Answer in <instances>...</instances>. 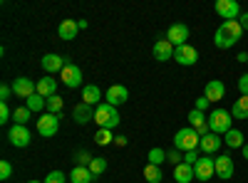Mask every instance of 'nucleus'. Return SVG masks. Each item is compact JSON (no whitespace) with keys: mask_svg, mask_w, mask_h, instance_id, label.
Instances as JSON below:
<instances>
[{"mask_svg":"<svg viewBox=\"0 0 248 183\" xmlns=\"http://www.w3.org/2000/svg\"><path fill=\"white\" fill-rule=\"evenodd\" d=\"M174 45L169 42L167 37L164 40H156L154 42V59H159V62H167V59H174Z\"/></svg>","mask_w":248,"mask_h":183,"instance_id":"dca6fc26","label":"nucleus"},{"mask_svg":"<svg viewBox=\"0 0 248 183\" xmlns=\"http://www.w3.org/2000/svg\"><path fill=\"white\" fill-rule=\"evenodd\" d=\"M60 79L65 82L70 89H75V87H79L82 84V70L75 65V62H67L65 65V70L60 72Z\"/></svg>","mask_w":248,"mask_h":183,"instance_id":"1a4fd4ad","label":"nucleus"},{"mask_svg":"<svg viewBox=\"0 0 248 183\" xmlns=\"http://www.w3.org/2000/svg\"><path fill=\"white\" fill-rule=\"evenodd\" d=\"M94 121L99 124V129L114 131V127H119V112H117V107L107 104V101H102L99 107H94Z\"/></svg>","mask_w":248,"mask_h":183,"instance_id":"f03ea898","label":"nucleus"},{"mask_svg":"<svg viewBox=\"0 0 248 183\" xmlns=\"http://www.w3.org/2000/svg\"><path fill=\"white\" fill-rule=\"evenodd\" d=\"M77 32H79V25L75 23V20H62L60 28H57L60 40H75V37H77Z\"/></svg>","mask_w":248,"mask_h":183,"instance_id":"4be33fe9","label":"nucleus"},{"mask_svg":"<svg viewBox=\"0 0 248 183\" xmlns=\"http://www.w3.org/2000/svg\"><path fill=\"white\" fill-rule=\"evenodd\" d=\"M199 144H201V136H199L196 129H191V127L179 129L176 136H174V149H179V151H184V154H186V151H196Z\"/></svg>","mask_w":248,"mask_h":183,"instance_id":"7ed1b4c3","label":"nucleus"},{"mask_svg":"<svg viewBox=\"0 0 248 183\" xmlns=\"http://www.w3.org/2000/svg\"><path fill=\"white\" fill-rule=\"evenodd\" d=\"M92 178L94 176H92V171L87 166H75L72 173H70V183H90Z\"/></svg>","mask_w":248,"mask_h":183,"instance_id":"393cba45","label":"nucleus"},{"mask_svg":"<svg viewBox=\"0 0 248 183\" xmlns=\"http://www.w3.org/2000/svg\"><path fill=\"white\" fill-rule=\"evenodd\" d=\"M233 119H248V97H241L233 101V109H231Z\"/></svg>","mask_w":248,"mask_h":183,"instance_id":"cd10ccee","label":"nucleus"},{"mask_svg":"<svg viewBox=\"0 0 248 183\" xmlns=\"http://www.w3.org/2000/svg\"><path fill=\"white\" fill-rule=\"evenodd\" d=\"M62 107H65V104H62V99H60L57 94L47 99V114H55V116H60V114H62Z\"/></svg>","mask_w":248,"mask_h":183,"instance_id":"2f4dec72","label":"nucleus"},{"mask_svg":"<svg viewBox=\"0 0 248 183\" xmlns=\"http://www.w3.org/2000/svg\"><path fill=\"white\" fill-rule=\"evenodd\" d=\"M30 116H32V112L28 109V107H17L15 112H13V119H15V124H28V121H30Z\"/></svg>","mask_w":248,"mask_h":183,"instance_id":"c756f323","label":"nucleus"},{"mask_svg":"<svg viewBox=\"0 0 248 183\" xmlns=\"http://www.w3.org/2000/svg\"><path fill=\"white\" fill-rule=\"evenodd\" d=\"M238 92H241V97H248V72L238 79Z\"/></svg>","mask_w":248,"mask_h":183,"instance_id":"a19ab883","label":"nucleus"},{"mask_svg":"<svg viewBox=\"0 0 248 183\" xmlns=\"http://www.w3.org/2000/svg\"><path fill=\"white\" fill-rule=\"evenodd\" d=\"M114 141H117V146H127V136H117Z\"/></svg>","mask_w":248,"mask_h":183,"instance_id":"a18cd8bd","label":"nucleus"},{"mask_svg":"<svg viewBox=\"0 0 248 183\" xmlns=\"http://www.w3.org/2000/svg\"><path fill=\"white\" fill-rule=\"evenodd\" d=\"M92 158H94V156H92L90 151H79V154H77V166H90Z\"/></svg>","mask_w":248,"mask_h":183,"instance_id":"4c0bfd02","label":"nucleus"},{"mask_svg":"<svg viewBox=\"0 0 248 183\" xmlns=\"http://www.w3.org/2000/svg\"><path fill=\"white\" fill-rule=\"evenodd\" d=\"M209 104H211V101L206 99V97H199V99H196V104H194V109H199V112H206V109H209Z\"/></svg>","mask_w":248,"mask_h":183,"instance_id":"37998d69","label":"nucleus"},{"mask_svg":"<svg viewBox=\"0 0 248 183\" xmlns=\"http://www.w3.org/2000/svg\"><path fill=\"white\" fill-rule=\"evenodd\" d=\"M223 94H226V84L221 82V79H211V82H206V87H203V97L211 101H221L223 99Z\"/></svg>","mask_w":248,"mask_h":183,"instance_id":"2eb2a0df","label":"nucleus"},{"mask_svg":"<svg viewBox=\"0 0 248 183\" xmlns=\"http://www.w3.org/2000/svg\"><path fill=\"white\" fill-rule=\"evenodd\" d=\"M112 139H114V134L109 131V129H99L97 134H94V141L99 146H107V144H112Z\"/></svg>","mask_w":248,"mask_h":183,"instance_id":"473e14b6","label":"nucleus"},{"mask_svg":"<svg viewBox=\"0 0 248 183\" xmlns=\"http://www.w3.org/2000/svg\"><path fill=\"white\" fill-rule=\"evenodd\" d=\"M241 154H243V158H248V144H246V146L241 149Z\"/></svg>","mask_w":248,"mask_h":183,"instance_id":"de8ad7c7","label":"nucleus"},{"mask_svg":"<svg viewBox=\"0 0 248 183\" xmlns=\"http://www.w3.org/2000/svg\"><path fill=\"white\" fill-rule=\"evenodd\" d=\"M72 119L77 121V124H87L90 119H94V109L90 104H85V101H79V104H75V109H72Z\"/></svg>","mask_w":248,"mask_h":183,"instance_id":"aec40b11","label":"nucleus"},{"mask_svg":"<svg viewBox=\"0 0 248 183\" xmlns=\"http://www.w3.org/2000/svg\"><path fill=\"white\" fill-rule=\"evenodd\" d=\"M214 164H216V176H218V178H223V181L233 178V158H231V156L221 154V156L214 158Z\"/></svg>","mask_w":248,"mask_h":183,"instance_id":"4468645a","label":"nucleus"},{"mask_svg":"<svg viewBox=\"0 0 248 183\" xmlns=\"http://www.w3.org/2000/svg\"><path fill=\"white\" fill-rule=\"evenodd\" d=\"M189 124H191V129H196V134H199V136L211 134L209 116H206L203 112H199V109H191V112H189Z\"/></svg>","mask_w":248,"mask_h":183,"instance_id":"f8f14e48","label":"nucleus"},{"mask_svg":"<svg viewBox=\"0 0 248 183\" xmlns=\"http://www.w3.org/2000/svg\"><path fill=\"white\" fill-rule=\"evenodd\" d=\"M241 35H243V28H241L238 20H226V23H221L214 32V45L218 50H229L241 40Z\"/></svg>","mask_w":248,"mask_h":183,"instance_id":"f257e3e1","label":"nucleus"},{"mask_svg":"<svg viewBox=\"0 0 248 183\" xmlns=\"http://www.w3.org/2000/svg\"><path fill=\"white\" fill-rule=\"evenodd\" d=\"M99 99H102V92H99V87L97 84H85L82 87V101H85V104H97L99 107Z\"/></svg>","mask_w":248,"mask_h":183,"instance_id":"b1692460","label":"nucleus"},{"mask_svg":"<svg viewBox=\"0 0 248 183\" xmlns=\"http://www.w3.org/2000/svg\"><path fill=\"white\" fill-rule=\"evenodd\" d=\"M60 131V116H55V114H43L37 119V134L40 136H55Z\"/></svg>","mask_w":248,"mask_h":183,"instance_id":"39448f33","label":"nucleus"},{"mask_svg":"<svg viewBox=\"0 0 248 183\" xmlns=\"http://www.w3.org/2000/svg\"><path fill=\"white\" fill-rule=\"evenodd\" d=\"M37 94H40V97H45V99L55 97V94H57V79H52V77L37 79Z\"/></svg>","mask_w":248,"mask_h":183,"instance_id":"412c9836","label":"nucleus"},{"mask_svg":"<svg viewBox=\"0 0 248 183\" xmlns=\"http://www.w3.org/2000/svg\"><path fill=\"white\" fill-rule=\"evenodd\" d=\"M167 161H171V166H179L184 161V156H181L179 149H171V151H167Z\"/></svg>","mask_w":248,"mask_h":183,"instance_id":"c9c22d12","label":"nucleus"},{"mask_svg":"<svg viewBox=\"0 0 248 183\" xmlns=\"http://www.w3.org/2000/svg\"><path fill=\"white\" fill-rule=\"evenodd\" d=\"M13 176V164L10 161H0V181H8Z\"/></svg>","mask_w":248,"mask_h":183,"instance_id":"f704fd0d","label":"nucleus"},{"mask_svg":"<svg viewBox=\"0 0 248 183\" xmlns=\"http://www.w3.org/2000/svg\"><path fill=\"white\" fill-rule=\"evenodd\" d=\"M174 59L179 65H184V67H191V65L199 62V52H196V47H191L189 42H186V45L174 50Z\"/></svg>","mask_w":248,"mask_h":183,"instance_id":"0eeeda50","label":"nucleus"},{"mask_svg":"<svg viewBox=\"0 0 248 183\" xmlns=\"http://www.w3.org/2000/svg\"><path fill=\"white\" fill-rule=\"evenodd\" d=\"M65 65H67V59L65 57H60V55H45L43 57V70L47 72V74H55V72H62L65 70Z\"/></svg>","mask_w":248,"mask_h":183,"instance_id":"6ab92c4d","label":"nucleus"},{"mask_svg":"<svg viewBox=\"0 0 248 183\" xmlns=\"http://www.w3.org/2000/svg\"><path fill=\"white\" fill-rule=\"evenodd\" d=\"M10 109H8V101H0V124H8L10 121Z\"/></svg>","mask_w":248,"mask_h":183,"instance_id":"58836bf2","label":"nucleus"},{"mask_svg":"<svg viewBox=\"0 0 248 183\" xmlns=\"http://www.w3.org/2000/svg\"><path fill=\"white\" fill-rule=\"evenodd\" d=\"M67 181V176L62 173V171H52V173H47V178H45V183H65Z\"/></svg>","mask_w":248,"mask_h":183,"instance_id":"e433bc0d","label":"nucleus"},{"mask_svg":"<svg viewBox=\"0 0 248 183\" xmlns=\"http://www.w3.org/2000/svg\"><path fill=\"white\" fill-rule=\"evenodd\" d=\"M10 94H13V84H3V87H0V101H8Z\"/></svg>","mask_w":248,"mask_h":183,"instance_id":"79ce46f5","label":"nucleus"},{"mask_svg":"<svg viewBox=\"0 0 248 183\" xmlns=\"http://www.w3.org/2000/svg\"><path fill=\"white\" fill-rule=\"evenodd\" d=\"M174 178H176V183H189V181H194L196 178V173H194V166H189V164H181L179 166H174Z\"/></svg>","mask_w":248,"mask_h":183,"instance_id":"5701e85b","label":"nucleus"},{"mask_svg":"<svg viewBox=\"0 0 248 183\" xmlns=\"http://www.w3.org/2000/svg\"><path fill=\"white\" fill-rule=\"evenodd\" d=\"M238 23H241V28H243V30H248V13H241Z\"/></svg>","mask_w":248,"mask_h":183,"instance_id":"c03bdc74","label":"nucleus"},{"mask_svg":"<svg viewBox=\"0 0 248 183\" xmlns=\"http://www.w3.org/2000/svg\"><path fill=\"white\" fill-rule=\"evenodd\" d=\"M199 151H186L184 154V164H189V166H196V161H199Z\"/></svg>","mask_w":248,"mask_h":183,"instance_id":"ea45409f","label":"nucleus"},{"mask_svg":"<svg viewBox=\"0 0 248 183\" xmlns=\"http://www.w3.org/2000/svg\"><path fill=\"white\" fill-rule=\"evenodd\" d=\"M147 158H149V164H154V166H161L164 161H167V151H161V149H152Z\"/></svg>","mask_w":248,"mask_h":183,"instance_id":"72a5a7b5","label":"nucleus"},{"mask_svg":"<svg viewBox=\"0 0 248 183\" xmlns=\"http://www.w3.org/2000/svg\"><path fill=\"white\" fill-rule=\"evenodd\" d=\"M216 13L223 17V23H226V20H238L241 17V5L236 3V0H218V3H216Z\"/></svg>","mask_w":248,"mask_h":183,"instance_id":"9d476101","label":"nucleus"},{"mask_svg":"<svg viewBox=\"0 0 248 183\" xmlns=\"http://www.w3.org/2000/svg\"><path fill=\"white\" fill-rule=\"evenodd\" d=\"M28 183H40V181H28Z\"/></svg>","mask_w":248,"mask_h":183,"instance_id":"09e8293b","label":"nucleus"},{"mask_svg":"<svg viewBox=\"0 0 248 183\" xmlns=\"http://www.w3.org/2000/svg\"><path fill=\"white\" fill-rule=\"evenodd\" d=\"M8 139H10V144H13V146H17V149H25V146L30 144L32 134H30V129H28V127H23V124H15V127H10Z\"/></svg>","mask_w":248,"mask_h":183,"instance_id":"423d86ee","label":"nucleus"},{"mask_svg":"<svg viewBox=\"0 0 248 183\" xmlns=\"http://www.w3.org/2000/svg\"><path fill=\"white\" fill-rule=\"evenodd\" d=\"M226 139H223V144L229 146V149H243L246 146V141H243V134L238 131V129H231L229 134H223Z\"/></svg>","mask_w":248,"mask_h":183,"instance_id":"a878e982","label":"nucleus"},{"mask_svg":"<svg viewBox=\"0 0 248 183\" xmlns=\"http://www.w3.org/2000/svg\"><path fill=\"white\" fill-rule=\"evenodd\" d=\"M194 173H196L199 181H209V178H214V176H216V164H214V158H209V156L199 158V161H196V166H194Z\"/></svg>","mask_w":248,"mask_h":183,"instance_id":"ddd939ff","label":"nucleus"},{"mask_svg":"<svg viewBox=\"0 0 248 183\" xmlns=\"http://www.w3.org/2000/svg\"><path fill=\"white\" fill-rule=\"evenodd\" d=\"M35 92H37V82H32V79H28V77H17L13 82V94L20 97V99H28Z\"/></svg>","mask_w":248,"mask_h":183,"instance_id":"9b49d317","label":"nucleus"},{"mask_svg":"<svg viewBox=\"0 0 248 183\" xmlns=\"http://www.w3.org/2000/svg\"><path fill=\"white\" fill-rule=\"evenodd\" d=\"M144 178H147L149 183H161V169L159 166H154V164H149L147 169H144Z\"/></svg>","mask_w":248,"mask_h":183,"instance_id":"c85d7f7f","label":"nucleus"},{"mask_svg":"<svg viewBox=\"0 0 248 183\" xmlns=\"http://www.w3.org/2000/svg\"><path fill=\"white\" fill-rule=\"evenodd\" d=\"M25 107H28L32 114H35V112H43V109H47V99H45V97H40V94L35 92L32 97L25 99Z\"/></svg>","mask_w":248,"mask_h":183,"instance_id":"bb28decb","label":"nucleus"},{"mask_svg":"<svg viewBox=\"0 0 248 183\" xmlns=\"http://www.w3.org/2000/svg\"><path fill=\"white\" fill-rule=\"evenodd\" d=\"M105 99H107V104L119 107V104H124V101L129 99V92H127V87H122V84H112V87L107 89Z\"/></svg>","mask_w":248,"mask_h":183,"instance_id":"a211bd4d","label":"nucleus"},{"mask_svg":"<svg viewBox=\"0 0 248 183\" xmlns=\"http://www.w3.org/2000/svg\"><path fill=\"white\" fill-rule=\"evenodd\" d=\"M246 65H248V62H246Z\"/></svg>","mask_w":248,"mask_h":183,"instance_id":"8fccbe9b","label":"nucleus"},{"mask_svg":"<svg viewBox=\"0 0 248 183\" xmlns=\"http://www.w3.org/2000/svg\"><path fill=\"white\" fill-rule=\"evenodd\" d=\"M236 59H238V62H248V55H246V52H238Z\"/></svg>","mask_w":248,"mask_h":183,"instance_id":"49530a36","label":"nucleus"},{"mask_svg":"<svg viewBox=\"0 0 248 183\" xmlns=\"http://www.w3.org/2000/svg\"><path fill=\"white\" fill-rule=\"evenodd\" d=\"M233 119H231V112H226V109H214L209 114V127L214 134H229L233 127Z\"/></svg>","mask_w":248,"mask_h":183,"instance_id":"20e7f679","label":"nucleus"},{"mask_svg":"<svg viewBox=\"0 0 248 183\" xmlns=\"http://www.w3.org/2000/svg\"><path fill=\"white\" fill-rule=\"evenodd\" d=\"M189 35H191V30H189V25H184V23H176V25H171V28L167 30V40H169V42H171L174 47L186 45Z\"/></svg>","mask_w":248,"mask_h":183,"instance_id":"6e6552de","label":"nucleus"},{"mask_svg":"<svg viewBox=\"0 0 248 183\" xmlns=\"http://www.w3.org/2000/svg\"><path fill=\"white\" fill-rule=\"evenodd\" d=\"M87 169L92 171V176H102V173L107 171V161H105V158H99V156H94V158H92V164H90Z\"/></svg>","mask_w":248,"mask_h":183,"instance_id":"7c9ffc66","label":"nucleus"},{"mask_svg":"<svg viewBox=\"0 0 248 183\" xmlns=\"http://www.w3.org/2000/svg\"><path fill=\"white\" fill-rule=\"evenodd\" d=\"M223 146V139L218 136V134H206V136H201V144H199V149L206 154V156H211V154H216L218 149Z\"/></svg>","mask_w":248,"mask_h":183,"instance_id":"f3484780","label":"nucleus"}]
</instances>
